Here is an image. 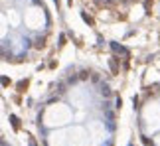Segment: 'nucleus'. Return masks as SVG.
Wrapping results in <instances>:
<instances>
[{
  "label": "nucleus",
  "mask_w": 160,
  "mask_h": 146,
  "mask_svg": "<svg viewBox=\"0 0 160 146\" xmlns=\"http://www.w3.org/2000/svg\"><path fill=\"white\" fill-rule=\"evenodd\" d=\"M24 24H26L30 30H40V28H44V24H46V14H44V10L38 8V6L28 8L26 14H24Z\"/></svg>",
  "instance_id": "obj_2"
},
{
  "label": "nucleus",
  "mask_w": 160,
  "mask_h": 146,
  "mask_svg": "<svg viewBox=\"0 0 160 146\" xmlns=\"http://www.w3.org/2000/svg\"><path fill=\"white\" fill-rule=\"evenodd\" d=\"M69 146H89V136L81 126L69 130Z\"/></svg>",
  "instance_id": "obj_4"
},
{
  "label": "nucleus",
  "mask_w": 160,
  "mask_h": 146,
  "mask_svg": "<svg viewBox=\"0 0 160 146\" xmlns=\"http://www.w3.org/2000/svg\"><path fill=\"white\" fill-rule=\"evenodd\" d=\"M71 117H73V113L65 103H53L52 107H48L44 120L48 126H63L71 120Z\"/></svg>",
  "instance_id": "obj_1"
},
{
  "label": "nucleus",
  "mask_w": 160,
  "mask_h": 146,
  "mask_svg": "<svg viewBox=\"0 0 160 146\" xmlns=\"http://www.w3.org/2000/svg\"><path fill=\"white\" fill-rule=\"evenodd\" d=\"M65 138H67V134L63 130H55L50 134V144L52 146H65Z\"/></svg>",
  "instance_id": "obj_5"
},
{
  "label": "nucleus",
  "mask_w": 160,
  "mask_h": 146,
  "mask_svg": "<svg viewBox=\"0 0 160 146\" xmlns=\"http://www.w3.org/2000/svg\"><path fill=\"white\" fill-rule=\"evenodd\" d=\"M144 123L148 126V130H156L160 126V103H150L142 113Z\"/></svg>",
  "instance_id": "obj_3"
},
{
  "label": "nucleus",
  "mask_w": 160,
  "mask_h": 146,
  "mask_svg": "<svg viewBox=\"0 0 160 146\" xmlns=\"http://www.w3.org/2000/svg\"><path fill=\"white\" fill-rule=\"evenodd\" d=\"M158 144H160V138H158Z\"/></svg>",
  "instance_id": "obj_7"
},
{
  "label": "nucleus",
  "mask_w": 160,
  "mask_h": 146,
  "mask_svg": "<svg viewBox=\"0 0 160 146\" xmlns=\"http://www.w3.org/2000/svg\"><path fill=\"white\" fill-rule=\"evenodd\" d=\"M6 18L10 20L12 26H18V24H20V16H18V12H16V10H12V8L6 12Z\"/></svg>",
  "instance_id": "obj_6"
}]
</instances>
